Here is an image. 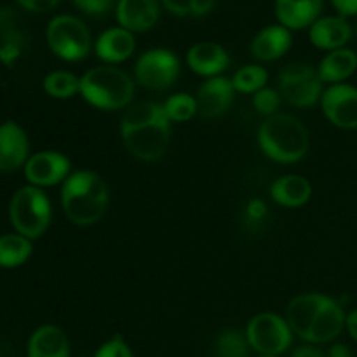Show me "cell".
I'll return each mask as SVG.
<instances>
[{
    "mask_svg": "<svg viewBox=\"0 0 357 357\" xmlns=\"http://www.w3.org/2000/svg\"><path fill=\"white\" fill-rule=\"evenodd\" d=\"M171 121L164 107L142 101L129 108L121 121V138L131 155L139 160H157L169 146Z\"/></svg>",
    "mask_w": 357,
    "mask_h": 357,
    "instance_id": "obj_1",
    "label": "cell"
},
{
    "mask_svg": "<svg viewBox=\"0 0 357 357\" xmlns=\"http://www.w3.org/2000/svg\"><path fill=\"white\" fill-rule=\"evenodd\" d=\"M108 188L100 174L77 171L70 174L61 188V206L75 225H94L103 218L108 206Z\"/></svg>",
    "mask_w": 357,
    "mask_h": 357,
    "instance_id": "obj_2",
    "label": "cell"
},
{
    "mask_svg": "<svg viewBox=\"0 0 357 357\" xmlns=\"http://www.w3.org/2000/svg\"><path fill=\"white\" fill-rule=\"evenodd\" d=\"M258 145L275 162H298L309 150V131L293 115L275 114L258 129Z\"/></svg>",
    "mask_w": 357,
    "mask_h": 357,
    "instance_id": "obj_3",
    "label": "cell"
},
{
    "mask_svg": "<svg viewBox=\"0 0 357 357\" xmlns=\"http://www.w3.org/2000/svg\"><path fill=\"white\" fill-rule=\"evenodd\" d=\"M80 94L87 103L101 110L128 107L135 94V82L121 68L103 65L87 70L80 77Z\"/></svg>",
    "mask_w": 357,
    "mask_h": 357,
    "instance_id": "obj_4",
    "label": "cell"
},
{
    "mask_svg": "<svg viewBox=\"0 0 357 357\" xmlns=\"http://www.w3.org/2000/svg\"><path fill=\"white\" fill-rule=\"evenodd\" d=\"M10 223L26 239H37L51 222V202L38 187L28 185L14 194L9 208Z\"/></svg>",
    "mask_w": 357,
    "mask_h": 357,
    "instance_id": "obj_5",
    "label": "cell"
},
{
    "mask_svg": "<svg viewBox=\"0 0 357 357\" xmlns=\"http://www.w3.org/2000/svg\"><path fill=\"white\" fill-rule=\"evenodd\" d=\"M47 44L58 58L65 61H80L91 51V33L82 20L61 14L49 21Z\"/></svg>",
    "mask_w": 357,
    "mask_h": 357,
    "instance_id": "obj_6",
    "label": "cell"
},
{
    "mask_svg": "<svg viewBox=\"0 0 357 357\" xmlns=\"http://www.w3.org/2000/svg\"><path fill=\"white\" fill-rule=\"evenodd\" d=\"M321 77L316 68L303 63L286 65L279 73V94L295 107H312L319 101Z\"/></svg>",
    "mask_w": 357,
    "mask_h": 357,
    "instance_id": "obj_7",
    "label": "cell"
},
{
    "mask_svg": "<svg viewBox=\"0 0 357 357\" xmlns=\"http://www.w3.org/2000/svg\"><path fill=\"white\" fill-rule=\"evenodd\" d=\"M251 347L264 356H278L291 344V328L288 321L272 312L255 316L246 328Z\"/></svg>",
    "mask_w": 357,
    "mask_h": 357,
    "instance_id": "obj_8",
    "label": "cell"
},
{
    "mask_svg": "<svg viewBox=\"0 0 357 357\" xmlns=\"http://www.w3.org/2000/svg\"><path fill=\"white\" fill-rule=\"evenodd\" d=\"M180 61L167 49H150L143 52L135 65V77L139 86L152 91H164L176 80Z\"/></svg>",
    "mask_w": 357,
    "mask_h": 357,
    "instance_id": "obj_9",
    "label": "cell"
},
{
    "mask_svg": "<svg viewBox=\"0 0 357 357\" xmlns=\"http://www.w3.org/2000/svg\"><path fill=\"white\" fill-rule=\"evenodd\" d=\"M328 121L340 129L357 128V89L349 84H333L321 96Z\"/></svg>",
    "mask_w": 357,
    "mask_h": 357,
    "instance_id": "obj_10",
    "label": "cell"
},
{
    "mask_svg": "<svg viewBox=\"0 0 357 357\" xmlns=\"http://www.w3.org/2000/svg\"><path fill=\"white\" fill-rule=\"evenodd\" d=\"M70 171V160L59 152H38L24 164V176L33 187H52L65 180Z\"/></svg>",
    "mask_w": 357,
    "mask_h": 357,
    "instance_id": "obj_11",
    "label": "cell"
},
{
    "mask_svg": "<svg viewBox=\"0 0 357 357\" xmlns=\"http://www.w3.org/2000/svg\"><path fill=\"white\" fill-rule=\"evenodd\" d=\"M119 24L131 33L155 26L160 17L159 0H119L115 6Z\"/></svg>",
    "mask_w": 357,
    "mask_h": 357,
    "instance_id": "obj_12",
    "label": "cell"
},
{
    "mask_svg": "<svg viewBox=\"0 0 357 357\" xmlns=\"http://www.w3.org/2000/svg\"><path fill=\"white\" fill-rule=\"evenodd\" d=\"M234 98L232 80L225 77H213L208 82L202 84L197 91V112L202 117L215 119L227 112Z\"/></svg>",
    "mask_w": 357,
    "mask_h": 357,
    "instance_id": "obj_13",
    "label": "cell"
},
{
    "mask_svg": "<svg viewBox=\"0 0 357 357\" xmlns=\"http://www.w3.org/2000/svg\"><path fill=\"white\" fill-rule=\"evenodd\" d=\"M345 319H347V316H345L340 303L337 300L330 298V296H324L323 305H321L305 340L310 342V344L331 342L342 333L345 326Z\"/></svg>",
    "mask_w": 357,
    "mask_h": 357,
    "instance_id": "obj_14",
    "label": "cell"
},
{
    "mask_svg": "<svg viewBox=\"0 0 357 357\" xmlns=\"http://www.w3.org/2000/svg\"><path fill=\"white\" fill-rule=\"evenodd\" d=\"M28 138L16 122L9 121L0 126V171H16L26 164Z\"/></svg>",
    "mask_w": 357,
    "mask_h": 357,
    "instance_id": "obj_15",
    "label": "cell"
},
{
    "mask_svg": "<svg viewBox=\"0 0 357 357\" xmlns=\"http://www.w3.org/2000/svg\"><path fill=\"white\" fill-rule=\"evenodd\" d=\"M323 10V0H275V16L279 24L288 30L312 26Z\"/></svg>",
    "mask_w": 357,
    "mask_h": 357,
    "instance_id": "obj_16",
    "label": "cell"
},
{
    "mask_svg": "<svg viewBox=\"0 0 357 357\" xmlns=\"http://www.w3.org/2000/svg\"><path fill=\"white\" fill-rule=\"evenodd\" d=\"M309 37L316 47L326 49V51H337V49H342L351 40L352 28L344 16L319 17L310 26Z\"/></svg>",
    "mask_w": 357,
    "mask_h": 357,
    "instance_id": "obj_17",
    "label": "cell"
},
{
    "mask_svg": "<svg viewBox=\"0 0 357 357\" xmlns=\"http://www.w3.org/2000/svg\"><path fill=\"white\" fill-rule=\"evenodd\" d=\"M187 63L197 75L213 77L222 73L229 66V52L216 42H199L187 52Z\"/></svg>",
    "mask_w": 357,
    "mask_h": 357,
    "instance_id": "obj_18",
    "label": "cell"
},
{
    "mask_svg": "<svg viewBox=\"0 0 357 357\" xmlns=\"http://www.w3.org/2000/svg\"><path fill=\"white\" fill-rule=\"evenodd\" d=\"M291 31L282 24H271L255 35L251 42V52L260 61H274L288 52L291 47Z\"/></svg>",
    "mask_w": 357,
    "mask_h": 357,
    "instance_id": "obj_19",
    "label": "cell"
},
{
    "mask_svg": "<svg viewBox=\"0 0 357 357\" xmlns=\"http://www.w3.org/2000/svg\"><path fill=\"white\" fill-rule=\"evenodd\" d=\"M324 296L326 295H319V293L298 295L289 302L288 309H286V321H288L289 328L303 340L307 338V333L323 305Z\"/></svg>",
    "mask_w": 357,
    "mask_h": 357,
    "instance_id": "obj_20",
    "label": "cell"
},
{
    "mask_svg": "<svg viewBox=\"0 0 357 357\" xmlns=\"http://www.w3.org/2000/svg\"><path fill=\"white\" fill-rule=\"evenodd\" d=\"M135 35L126 28H108L98 37L96 54L107 63H121L135 52Z\"/></svg>",
    "mask_w": 357,
    "mask_h": 357,
    "instance_id": "obj_21",
    "label": "cell"
},
{
    "mask_svg": "<svg viewBox=\"0 0 357 357\" xmlns=\"http://www.w3.org/2000/svg\"><path fill=\"white\" fill-rule=\"evenodd\" d=\"M70 345L58 326H40L28 342V357H68Z\"/></svg>",
    "mask_w": 357,
    "mask_h": 357,
    "instance_id": "obj_22",
    "label": "cell"
},
{
    "mask_svg": "<svg viewBox=\"0 0 357 357\" xmlns=\"http://www.w3.org/2000/svg\"><path fill=\"white\" fill-rule=\"evenodd\" d=\"M271 195L278 204L284 208H300L307 204L312 195L309 180L298 174H286L275 180L271 187Z\"/></svg>",
    "mask_w": 357,
    "mask_h": 357,
    "instance_id": "obj_23",
    "label": "cell"
},
{
    "mask_svg": "<svg viewBox=\"0 0 357 357\" xmlns=\"http://www.w3.org/2000/svg\"><path fill=\"white\" fill-rule=\"evenodd\" d=\"M357 70V54L352 49H337L330 54L324 56L321 61L317 73L323 82L340 84L342 80L349 79Z\"/></svg>",
    "mask_w": 357,
    "mask_h": 357,
    "instance_id": "obj_24",
    "label": "cell"
},
{
    "mask_svg": "<svg viewBox=\"0 0 357 357\" xmlns=\"http://www.w3.org/2000/svg\"><path fill=\"white\" fill-rule=\"evenodd\" d=\"M24 45L23 31L17 28V16L10 9H0V61L13 65Z\"/></svg>",
    "mask_w": 357,
    "mask_h": 357,
    "instance_id": "obj_25",
    "label": "cell"
},
{
    "mask_svg": "<svg viewBox=\"0 0 357 357\" xmlns=\"http://www.w3.org/2000/svg\"><path fill=\"white\" fill-rule=\"evenodd\" d=\"M31 243L21 234H6L0 237V267H20L30 258Z\"/></svg>",
    "mask_w": 357,
    "mask_h": 357,
    "instance_id": "obj_26",
    "label": "cell"
},
{
    "mask_svg": "<svg viewBox=\"0 0 357 357\" xmlns=\"http://www.w3.org/2000/svg\"><path fill=\"white\" fill-rule=\"evenodd\" d=\"M44 91L56 100H68L80 94V79L70 72H51L44 79Z\"/></svg>",
    "mask_w": 357,
    "mask_h": 357,
    "instance_id": "obj_27",
    "label": "cell"
},
{
    "mask_svg": "<svg viewBox=\"0 0 357 357\" xmlns=\"http://www.w3.org/2000/svg\"><path fill=\"white\" fill-rule=\"evenodd\" d=\"M250 347L246 335L239 330H225L216 338L215 354L216 357H248Z\"/></svg>",
    "mask_w": 357,
    "mask_h": 357,
    "instance_id": "obj_28",
    "label": "cell"
},
{
    "mask_svg": "<svg viewBox=\"0 0 357 357\" xmlns=\"http://www.w3.org/2000/svg\"><path fill=\"white\" fill-rule=\"evenodd\" d=\"M268 80L267 70L258 65H246L237 70L232 79V86L241 93H258L265 87Z\"/></svg>",
    "mask_w": 357,
    "mask_h": 357,
    "instance_id": "obj_29",
    "label": "cell"
},
{
    "mask_svg": "<svg viewBox=\"0 0 357 357\" xmlns=\"http://www.w3.org/2000/svg\"><path fill=\"white\" fill-rule=\"evenodd\" d=\"M171 122H187L197 114V101L188 93H176L162 105Z\"/></svg>",
    "mask_w": 357,
    "mask_h": 357,
    "instance_id": "obj_30",
    "label": "cell"
},
{
    "mask_svg": "<svg viewBox=\"0 0 357 357\" xmlns=\"http://www.w3.org/2000/svg\"><path fill=\"white\" fill-rule=\"evenodd\" d=\"M169 13L176 16H204L211 13L216 0H160Z\"/></svg>",
    "mask_w": 357,
    "mask_h": 357,
    "instance_id": "obj_31",
    "label": "cell"
},
{
    "mask_svg": "<svg viewBox=\"0 0 357 357\" xmlns=\"http://www.w3.org/2000/svg\"><path fill=\"white\" fill-rule=\"evenodd\" d=\"M279 103H281V94H279V91L271 89V87H264L261 91L255 93L253 96L255 108L261 115H267V117L278 114Z\"/></svg>",
    "mask_w": 357,
    "mask_h": 357,
    "instance_id": "obj_32",
    "label": "cell"
},
{
    "mask_svg": "<svg viewBox=\"0 0 357 357\" xmlns=\"http://www.w3.org/2000/svg\"><path fill=\"white\" fill-rule=\"evenodd\" d=\"M72 2L87 16H105L114 7V0H72Z\"/></svg>",
    "mask_w": 357,
    "mask_h": 357,
    "instance_id": "obj_33",
    "label": "cell"
},
{
    "mask_svg": "<svg viewBox=\"0 0 357 357\" xmlns=\"http://www.w3.org/2000/svg\"><path fill=\"white\" fill-rule=\"evenodd\" d=\"M94 357H132L128 344L121 337H114L100 347Z\"/></svg>",
    "mask_w": 357,
    "mask_h": 357,
    "instance_id": "obj_34",
    "label": "cell"
},
{
    "mask_svg": "<svg viewBox=\"0 0 357 357\" xmlns=\"http://www.w3.org/2000/svg\"><path fill=\"white\" fill-rule=\"evenodd\" d=\"M16 2L31 13H47L58 6L59 0H16Z\"/></svg>",
    "mask_w": 357,
    "mask_h": 357,
    "instance_id": "obj_35",
    "label": "cell"
},
{
    "mask_svg": "<svg viewBox=\"0 0 357 357\" xmlns=\"http://www.w3.org/2000/svg\"><path fill=\"white\" fill-rule=\"evenodd\" d=\"M335 9L340 13V16H356L357 14V0H331Z\"/></svg>",
    "mask_w": 357,
    "mask_h": 357,
    "instance_id": "obj_36",
    "label": "cell"
},
{
    "mask_svg": "<svg viewBox=\"0 0 357 357\" xmlns=\"http://www.w3.org/2000/svg\"><path fill=\"white\" fill-rule=\"evenodd\" d=\"M293 357H326V356H324L321 351H317V349L307 345V347L296 349V351L293 352Z\"/></svg>",
    "mask_w": 357,
    "mask_h": 357,
    "instance_id": "obj_37",
    "label": "cell"
},
{
    "mask_svg": "<svg viewBox=\"0 0 357 357\" xmlns=\"http://www.w3.org/2000/svg\"><path fill=\"white\" fill-rule=\"evenodd\" d=\"M345 326H347L351 337L357 342V310H352V312L349 314L347 319H345Z\"/></svg>",
    "mask_w": 357,
    "mask_h": 357,
    "instance_id": "obj_38",
    "label": "cell"
},
{
    "mask_svg": "<svg viewBox=\"0 0 357 357\" xmlns=\"http://www.w3.org/2000/svg\"><path fill=\"white\" fill-rule=\"evenodd\" d=\"M248 213H250V216L251 218H255V220H258L260 218V216H264V213H265V204L261 201H253L250 204V209H248Z\"/></svg>",
    "mask_w": 357,
    "mask_h": 357,
    "instance_id": "obj_39",
    "label": "cell"
},
{
    "mask_svg": "<svg viewBox=\"0 0 357 357\" xmlns=\"http://www.w3.org/2000/svg\"><path fill=\"white\" fill-rule=\"evenodd\" d=\"M328 357H352V354H351V351H349L347 345L337 344V345H333V347L330 349V352H328Z\"/></svg>",
    "mask_w": 357,
    "mask_h": 357,
    "instance_id": "obj_40",
    "label": "cell"
},
{
    "mask_svg": "<svg viewBox=\"0 0 357 357\" xmlns=\"http://www.w3.org/2000/svg\"><path fill=\"white\" fill-rule=\"evenodd\" d=\"M264 357H275V356H264Z\"/></svg>",
    "mask_w": 357,
    "mask_h": 357,
    "instance_id": "obj_41",
    "label": "cell"
}]
</instances>
